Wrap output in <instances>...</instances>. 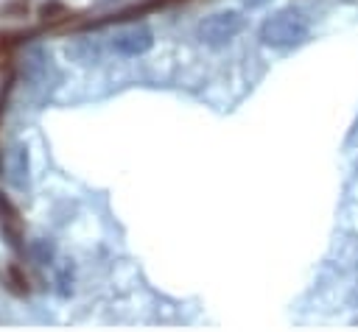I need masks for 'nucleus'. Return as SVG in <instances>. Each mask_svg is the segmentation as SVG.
Masks as SVG:
<instances>
[{
	"instance_id": "20e7f679",
	"label": "nucleus",
	"mask_w": 358,
	"mask_h": 332,
	"mask_svg": "<svg viewBox=\"0 0 358 332\" xmlns=\"http://www.w3.org/2000/svg\"><path fill=\"white\" fill-rule=\"evenodd\" d=\"M0 229L3 234L17 246L20 237H22V220H20V212L14 209V204L0 193Z\"/></svg>"
},
{
	"instance_id": "7ed1b4c3",
	"label": "nucleus",
	"mask_w": 358,
	"mask_h": 332,
	"mask_svg": "<svg viewBox=\"0 0 358 332\" xmlns=\"http://www.w3.org/2000/svg\"><path fill=\"white\" fill-rule=\"evenodd\" d=\"M112 47H115L120 56H143V53H148V50L154 47V33H151V28H145V25H131V28L115 33Z\"/></svg>"
},
{
	"instance_id": "f257e3e1",
	"label": "nucleus",
	"mask_w": 358,
	"mask_h": 332,
	"mask_svg": "<svg viewBox=\"0 0 358 332\" xmlns=\"http://www.w3.org/2000/svg\"><path fill=\"white\" fill-rule=\"evenodd\" d=\"M260 42L268 47H296L310 36V22L299 8H280L260 22Z\"/></svg>"
},
{
	"instance_id": "f03ea898",
	"label": "nucleus",
	"mask_w": 358,
	"mask_h": 332,
	"mask_svg": "<svg viewBox=\"0 0 358 332\" xmlns=\"http://www.w3.org/2000/svg\"><path fill=\"white\" fill-rule=\"evenodd\" d=\"M241 28H243V14L235 8H224V11L204 17L196 28V36L207 47H224L227 42H232L241 33Z\"/></svg>"
}]
</instances>
